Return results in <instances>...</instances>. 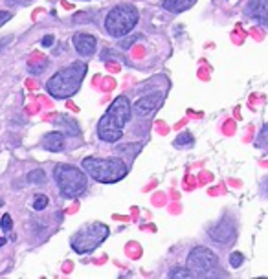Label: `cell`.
<instances>
[{"instance_id": "cb8c5ba5", "label": "cell", "mask_w": 268, "mask_h": 279, "mask_svg": "<svg viewBox=\"0 0 268 279\" xmlns=\"http://www.w3.org/2000/svg\"><path fill=\"white\" fill-rule=\"evenodd\" d=\"M30 0H6V4L8 6H15V4H28Z\"/></svg>"}, {"instance_id": "277c9868", "label": "cell", "mask_w": 268, "mask_h": 279, "mask_svg": "<svg viewBox=\"0 0 268 279\" xmlns=\"http://www.w3.org/2000/svg\"><path fill=\"white\" fill-rule=\"evenodd\" d=\"M55 184L59 188V193L65 199H75L85 193L86 189V175L83 169L70 164H59L54 171Z\"/></svg>"}, {"instance_id": "5b68a950", "label": "cell", "mask_w": 268, "mask_h": 279, "mask_svg": "<svg viewBox=\"0 0 268 279\" xmlns=\"http://www.w3.org/2000/svg\"><path fill=\"white\" fill-rule=\"evenodd\" d=\"M138 21V10L132 4H121L108 11V15L105 17V30L110 37H125L127 33H130L136 28Z\"/></svg>"}, {"instance_id": "d6986e66", "label": "cell", "mask_w": 268, "mask_h": 279, "mask_svg": "<svg viewBox=\"0 0 268 279\" xmlns=\"http://www.w3.org/2000/svg\"><path fill=\"white\" fill-rule=\"evenodd\" d=\"M242 261H244V255H242L241 252H233L230 255V264H231V268H239L242 264Z\"/></svg>"}, {"instance_id": "ac0fdd59", "label": "cell", "mask_w": 268, "mask_h": 279, "mask_svg": "<svg viewBox=\"0 0 268 279\" xmlns=\"http://www.w3.org/2000/svg\"><path fill=\"white\" fill-rule=\"evenodd\" d=\"M264 145H268V123L263 125V129H261L257 140H255V147H264Z\"/></svg>"}, {"instance_id": "ba28073f", "label": "cell", "mask_w": 268, "mask_h": 279, "mask_svg": "<svg viewBox=\"0 0 268 279\" xmlns=\"http://www.w3.org/2000/svg\"><path fill=\"white\" fill-rule=\"evenodd\" d=\"M162 103H164V92H151L147 96L136 99V103L130 107V112L136 118H149L162 107Z\"/></svg>"}, {"instance_id": "7c38bea8", "label": "cell", "mask_w": 268, "mask_h": 279, "mask_svg": "<svg viewBox=\"0 0 268 279\" xmlns=\"http://www.w3.org/2000/svg\"><path fill=\"white\" fill-rule=\"evenodd\" d=\"M43 147L50 153H59L65 149V134L61 130H52L48 134H44Z\"/></svg>"}, {"instance_id": "9a60e30c", "label": "cell", "mask_w": 268, "mask_h": 279, "mask_svg": "<svg viewBox=\"0 0 268 279\" xmlns=\"http://www.w3.org/2000/svg\"><path fill=\"white\" fill-rule=\"evenodd\" d=\"M193 145V134L189 132V130H184V132H180V134L177 136V140H175V147H191Z\"/></svg>"}, {"instance_id": "8fae6325", "label": "cell", "mask_w": 268, "mask_h": 279, "mask_svg": "<svg viewBox=\"0 0 268 279\" xmlns=\"http://www.w3.org/2000/svg\"><path fill=\"white\" fill-rule=\"evenodd\" d=\"M246 15L261 22H268V0H250L246 4Z\"/></svg>"}, {"instance_id": "30bf717a", "label": "cell", "mask_w": 268, "mask_h": 279, "mask_svg": "<svg viewBox=\"0 0 268 279\" xmlns=\"http://www.w3.org/2000/svg\"><path fill=\"white\" fill-rule=\"evenodd\" d=\"M72 43H74L75 52H77L81 57H90V55L96 52L97 39L94 37V35H88V33H75L74 39H72Z\"/></svg>"}, {"instance_id": "2e32d148", "label": "cell", "mask_w": 268, "mask_h": 279, "mask_svg": "<svg viewBox=\"0 0 268 279\" xmlns=\"http://www.w3.org/2000/svg\"><path fill=\"white\" fill-rule=\"evenodd\" d=\"M28 182L33 184V186H41V184L46 182V173L43 169H33L32 173H28Z\"/></svg>"}, {"instance_id": "ffe728a7", "label": "cell", "mask_w": 268, "mask_h": 279, "mask_svg": "<svg viewBox=\"0 0 268 279\" xmlns=\"http://www.w3.org/2000/svg\"><path fill=\"white\" fill-rule=\"evenodd\" d=\"M169 277H171V279H178V277L188 279V277H193V275H191V272H189L188 268H177V270H173L171 274H169Z\"/></svg>"}, {"instance_id": "3957f363", "label": "cell", "mask_w": 268, "mask_h": 279, "mask_svg": "<svg viewBox=\"0 0 268 279\" xmlns=\"http://www.w3.org/2000/svg\"><path fill=\"white\" fill-rule=\"evenodd\" d=\"M83 169L90 178H94L99 184H116L123 180L129 173V167L121 158H94L86 156L83 160Z\"/></svg>"}, {"instance_id": "5bb4252c", "label": "cell", "mask_w": 268, "mask_h": 279, "mask_svg": "<svg viewBox=\"0 0 268 279\" xmlns=\"http://www.w3.org/2000/svg\"><path fill=\"white\" fill-rule=\"evenodd\" d=\"M55 125H57L59 129L65 130V134H70V136L79 134V125H77L75 119L70 118V116H59V118L55 119Z\"/></svg>"}, {"instance_id": "7402d4cb", "label": "cell", "mask_w": 268, "mask_h": 279, "mask_svg": "<svg viewBox=\"0 0 268 279\" xmlns=\"http://www.w3.org/2000/svg\"><path fill=\"white\" fill-rule=\"evenodd\" d=\"M11 17L13 15H11L10 11H0V26H4L6 22L11 21Z\"/></svg>"}, {"instance_id": "9c48e42d", "label": "cell", "mask_w": 268, "mask_h": 279, "mask_svg": "<svg viewBox=\"0 0 268 279\" xmlns=\"http://www.w3.org/2000/svg\"><path fill=\"white\" fill-rule=\"evenodd\" d=\"M208 235L213 239L215 242H219V244H226V246H230L235 242V237H237V230H235V222L231 219H222L219 224H215L213 228H209Z\"/></svg>"}, {"instance_id": "4fadbf2b", "label": "cell", "mask_w": 268, "mask_h": 279, "mask_svg": "<svg viewBox=\"0 0 268 279\" xmlns=\"http://www.w3.org/2000/svg\"><path fill=\"white\" fill-rule=\"evenodd\" d=\"M197 0H164L162 6L166 11H171V13H182V11L193 8Z\"/></svg>"}, {"instance_id": "8992f818", "label": "cell", "mask_w": 268, "mask_h": 279, "mask_svg": "<svg viewBox=\"0 0 268 279\" xmlns=\"http://www.w3.org/2000/svg\"><path fill=\"white\" fill-rule=\"evenodd\" d=\"M108 235H110V230H108L107 224L94 222V224H88L85 228H81L79 231H75L70 239V244H72V250L75 253L83 255V253H90L96 248L101 246L103 242L107 241Z\"/></svg>"}, {"instance_id": "e0dca14e", "label": "cell", "mask_w": 268, "mask_h": 279, "mask_svg": "<svg viewBox=\"0 0 268 279\" xmlns=\"http://www.w3.org/2000/svg\"><path fill=\"white\" fill-rule=\"evenodd\" d=\"M48 197L46 195H35V200H33V209L35 211H43L46 206H48Z\"/></svg>"}, {"instance_id": "52a82bcc", "label": "cell", "mask_w": 268, "mask_h": 279, "mask_svg": "<svg viewBox=\"0 0 268 279\" xmlns=\"http://www.w3.org/2000/svg\"><path fill=\"white\" fill-rule=\"evenodd\" d=\"M219 257L206 246H195L188 255V270L191 275H208L217 266Z\"/></svg>"}, {"instance_id": "4316f807", "label": "cell", "mask_w": 268, "mask_h": 279, "mask_svg": "<svg viewBox=\"0 0 268 279\" xmlns=\"http://www.w3.org/2000/svg\"><path fill=\"white\" fill-rule=\"evenodd\" d=\"M2 206H4V200H2V199H0V208H2Z\"/></svg>"}, {"instance_id": "603a6c76", "label": "cell", "mask_w": 268, "mask_h": 279, "mask_svg": "<svg viewBox=\"0 0 268 279\" xmlns=\"http://www.w3.org/2000/svg\"><path fill=\"white\" fill-rule=\"evenodd\" d=\"M55 43V39H54V35H46V37L43 39V41H41V44H43L44 48H50V46H52V44Z\"/></svg>"}, {"instance_id": "44dd1931", "label": "cell", "mask_w": 268, "mask_h": 279, "mask_svg": "<svg viewBox=\"0 0 268 279\" xmlns=\"http://www.w3.org/2000/svg\"><path fill=\"white\" fill-rule=\"evenodd\" d=\"M0 228H2V231H10L11 228H13V220H11V215H8V213L2 215V219H0Z\"/></svg>"}, {"instance_id": "7a4b0ae2", "label": "cell", "mask_w": 268, "mask_h": 279, "mask_svg": "<svg viewBox=\"0 0 268 279\" xmlns=\"http://www.w3.org/2000/svg\"><path fill=\"white\" fill-rule=\"evenodd\" d=\"M86 75V63L83 61H75L66 68L55 72L50 81L46 83V90L50 96H54L55 99H68V97L75 96L81 88V83Z\"/></svg>"}, {"instance_id": "d4e9b609", "label": "cell", "mask_w": 268, "mask_h": 279, "mask_svg": "<svg viewBox=\"0 0 268 279\" xmlns=\"http://www.w3.org/2000/svg\"><path fill=\"white\" fill-rule=\"evenodd\" d=\"M10 43V37H4V39H0V52H2V48H4L6 44Z\"/></svg>"}, {"instance_id": "6da1fadb", "label": "cell", "mask_w": 268, "mask_h": 279, "mask_svg": "<svg viewBox=\"0 0 268 279\" xmlns=\"http://www.w3.org/2000/svg\"><path fill=\"white\" fill-rule=\"evenodd\" d=\"M130 101L127 96H118L97 123V136L105 144H116L123 136L125 125L130 118Z\"/></svg>"}, {"instance_id": "484cf974", "label": "cell", "mask_w": 268, "mask_h": 279, "mask_svg": "<svg viewBox=\"0 0 268 279\" xmlns=\"http://www.w3.org/2000/svg\"><path fill=\"white\" fill-rule=\"evenodd\" d=\"M4 244H6V239H4V237H2V239H0V248L4 246Z\"/></svg>"}]
</instances>
